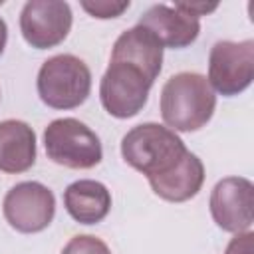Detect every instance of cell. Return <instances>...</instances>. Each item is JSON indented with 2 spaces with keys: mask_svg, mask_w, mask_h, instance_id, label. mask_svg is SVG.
I'll list each match as a JSON object with an SVG mask.
<instances>
[{
  "mask_svg": "<svg viewBox=\"0 0 254 254\" xmlns=\"http://www.w3.org/2000/svg\"><path fill=\"white\" fill-rule=\"evenodd\" d=\"M254 77V42H216L208 56V83L222 95L244 91Z\"/></svg>",
  "mask_w": 254,
  "mask_h": 254,
  "instance_id": "6",
  "label": "cell"
},
{
  "mask_svg": "<svg viewBox=\"0 0 254 254\" xmlns=\"http://www.w3.org/2000/svg\"><path fill=\"white\" fill-rule=\"evenodd\" d=\"M252 252H254V234L246 230V232H238L230 240L224 254H252Z\"/></svg>",
  "mask_w": 254,
  "mask_h": 254,
  "instance_id": "16",
  "label": "cell"
},
{
  "mask_svg": "<svg viewBox=\"0 0 254 254\" xmlns=\"http://www.w3.org/2000/svg\"><path fill=\"white\" fill-rule=\"evenodd\" d=\"M4 218L12 228L24 234L44 230L56 212L52 190L40 183L26 181L12 187L4 196Z\"/></svg>",
  "mask_w": 254,
  "mask_h": 254,
  "instance_id": "7",
  "label": "cell"
},
{
  "mask_svg": "<svg viewBox=\"0 0 254 254\" xmlns=\"http://www.w3.org/2000/svg\"><path fill=\"white\" fill-rule=\"evenodd\" d=\"M71 28V10L60 0H30L20 14L24 40L38 50L54 48L64 42Z\"/></svg>",
  "mask_w": 254,
  "mask_h": 254,
  "instance_id": "8",
  "label": "cell"
},
{
  "mask_svg": "<svg viewBox=\"0 0 254 254\" xmlns=\"http://www.w3.org/2000/svg\"><path fill=\"white\" fill-rule=\"evenodd\" d=\"M81 8L93 18H117L129 8V2H81Z\"/></svg>",
  "mask_w": 254,
  "mask_h": 254,
  "instance_id": "15",
  "label": "cell"
},
{
  "mask_svg": "<svg viewBox=\"0 0 254 254\" xmlns=\"http://www.w3.org/2000/svg\"><path fill=\"white\" fill-rule=\"evenodd\" d=\"M137 26H143L149 32H153L157 40L169 48H187L196 40L200 32L198 16L181 8L179 2L175 6H165V4L151 6L139 18Z\"/></svg>",
  "mask_w": 254,
  "mask_h": 254,
  "instance_id": "10",
  "label": "cell"
},
{
  "mask_svg": "<svg viewBox=\"0 0 254 254\" xmlns=\"http://www.w3.org/2000/svg\"><path fill=\"white\" fill-rule=\"evenodd\" d=\"M6 38H8V28H6V22L0 18V54L4 52V46H6Z\"/></svg>",
  "mask_w": 254,
  "mask_h": 254,
  "instance_id": "18",
  "label": "cell"
},
{
  "mask_svg": "<svg viewBox=\"0 0 254 254\" xmlns=\"http://www.w3.org/2000/svg\"><path fill=\"white\" fill-rule=\"evenodd\" d=\"M91 89L89 67L75 56L60 54L46 60L38 73V95L54 109L81 105Z\"/></svg>",
  "mask_w": 254,
  "mask_h": 254,
  "instance_id": "4",
  "label": "cell"
},
{
  "mask_svg": "<svg viewBox=\"0 0 254 254\" xmlns=\"http://www.w3.org/2000/svg\"><path fill=\"white\" fill-rule=\"evenodd\" d=\"M155 79L157 75H153L143 65L111 56V64L99 85V97L105 111L119 119L137 115L147 103L149 89Z\"/></svg>",
  "mask_w": 254,
  "mask_h": 254,
  "instance_id": "3",
  "label": "cell"
},
{
  "mask_svg": "<svg viewBox=\"0 0 254 254\" xmlns=\"http://www.w3.org/2000/svg\"><path fill=\"white\" fill-rule=\"evenodd\" d=\"M64 204L69 216L81 224L101 222L111 208V194L97 181H75L64 192Z\"/></svg>",
  "mask_w": 254,
  "mask_h": 254,
  "instance_id": "13",
  "label": "cell"
},
{
  "mask_svg": "<svg viewBox=\"0 0 254 254\" xmlns=\"http://www.w3.org/2000/svg\"><path fill=\"white\" fill-rule=\"evenodd\" d=\"M214 222L226 232H246L254 220V187L248 179L226 177L210 194Z\"/></svg>",
  "mask_w": 254,
  "mask_h": 254,
  "instance_id": "9",
  "label": "cell"
},
{
  "mask_svg": "<svg viewBox=\"0 0 254 254\" xmlns=\"http://www.w3.org/2000/svg\"><path fill=\"white\" fill-rule=\"evenodd\" d=\"M62 254H111V252L103 240L89 234H79L65 244Z\"/></svg>",
  "mask_w": 254,
  "mask_h": 254,
  "instance_id": "14",
  "label": "cell"
},
{
  "mask_svg": "<svg viewBox=\"0 0 254 254\" xmlns=\"http://www.w3.org/2000/svg\"><path fill=\"white\" fill-rule=\"evenodd\" d=\"M179 4H181V8H185L187 12H190L194 16H202V14L216 10V4H204V2H179Z\"/></svg>",
  "mask_w": 254,
  "mask_h": 254,
  "instance_id": "17",
  "label": "cell"
},
{
  "mask_svg": "<svg viewBox=\"0 0 254 254\" xmlns=\"http://www.w3.org/2000/svg\"><path fill=\"white\" fill-rule=\"evenodd\" d=\"M36 161L34 129L18 119L0 121V171L24 173Z\"/></svg>",
  "mask_w": 254,
  "mask_h": 254,
  "instance_id": "12",
  "label": "cell"
},
{
  "mask_svg": "<svg viewBox=\"0 0 254 254\" xmlns=\"http://www.w3.org/2000/svg\"><path fill=\"white\" fill-rule=\"evenodd\" d=\"M202 181H204V167L200 159L189 151L181 159V163L169 173L149 177V185L155 190V194L171 202H183L192 198L200 190Z\"/></svg>",
  "mask_w": 254,
  "mask_h": 254,
  "instance_id": "11",
  "label": "cell"
},
{
  "mask_svg": "<svg viewBox=\"0 0 254 254\" xmlns=\"http://www.w3.org/2000/svg\"><path fill=\"white\" fill-rule=\"evenodd\" d=\"M216 95L200 73L181 71L171 75L161 91L163 121L175 131H196L214 113Z\"/></svg>",
  "mask_w": 254,
  "mask_h": 254,
  "instance_id": "1",
  "label": "cell"
},
{
  "mask_svg": "<svg viewBox=\"0 0 254 254\" xmlns=\"http://www.w3.org/2000/svg\"><path fill=\"white\" fill-rule=\"evenodd\" d=\"M44 145L54 163L69 169H91L103 157L99 137L73 117L52 121L44 131Z\"/></svg>",
  "mask_w": 254,
  "mask_h": 254,
  "instance_id": "5",
  "label": "cell"
},
{
  "mask_svg": "<svg viewBox=\"0 0 254 254\" xmlns=\"http://www.w3.org/2000/svg\"><path fill=\"white\" fill-rule=\"evenodd\" d=\"M121 155L125 163L149 179L175 169L187 155V147L169 127L159 123H143L133 127L123 137Z\"/></svg>",
  "mask_w": 254,
  "mask_h": 254,
  "instance_id": "2",
  "label": "cell"
}]
</instances>
